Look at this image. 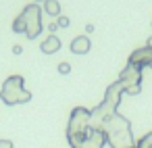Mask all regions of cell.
<instances>
[{"label": "cell", "instance_id": "obj_1", "mask_svg": "<svg viewBox=\"0 0 152 148\" xmlns=\"http://www.w3.org/2000/svg\"><path fill=\"white\" fill-rule=\"evenodd\" d=\"M0 100L9 106L15 104H27L31 100V92L25 88V79L21 75H11L4 79L2 88H0Z\"/></svg>", "mask_w": 152, "mask_h": 148}, {"label": "cell", "instance_id": "obj_2", "mask_svg": "<svg viewBox=\"0 0 152 148\" xmlns=\"http://www.w3.org/2000/svg\"><path fill=\"white\" fill-rule=\"evenodd\" d=\"M90 115H92V111H88L86 106H75V108L71 111V117H69L67 138L86 136L88 129H90Z\"/></svg>", "mask_w": 152, "mask_h": 148}, {"label": "cell", "instance_id": "obj_3", "mask_svg": "<svg viewBox=\"0 0 152 148\" xmlns=\"http://www.w3.org/2000/svg\"><path fill=\"white\" fill-rule=\"evenodd\" d=\"M21 17L25 19V25H27L25 36H27L29 40H36V38L42 34V29H44V25H42V9H40V4H36V2L27 4V7L21 11Z\"/></svg>", "mask_w": 152, "mask_h": 148}, {"label": "cell", "instance_id": "obj_4", "mask_svg": "<svg viewBox=\"0 0 152 148\" xmlns=\"http://www.w3.org/2000/svg\"><path fill=\"white\" fill-rule=\"evenodd\" d=\"M119 81H121L125 94H129V96H137V94L142 92V88H140V84H142V69L135 67V65H129V63H127L125 69H123L121 75H119Z\"/></svg>", "mask_w": 152, "mask_h": 148}, {"label": "cell", "instance_id": "obj_5", "mask_svg": "<svg viewBox=\"0 0 152 148\" xmlns=\"http://www.w3.org/2000/svg\"><path fill=\"white\" fill-rule=\"evenodd\" d=\"M106 140H108L110 148H137V140L131 133V125L115 129V131H108Z\"/></svg>", "mask_w": 152, "mask_h": 148}, {"label": "cell", "instance_id": "obj_6", "mask_svg": "<svg viewBox=\"0 0 152 148\" xmlns=\"http://www.w3.org/2000/svg\"><path fill=\"white\" fill-rule=\"evenodd\" d=\"M115 113H117V108H115L113 104H108L106 100H102L96 108H92V115H90V127H92V129L102 131V127H104L106 119H108L110 115H115Z\"/></svg>", "mask_w": 152, "mask_h": 148}, {"label": "cell", "instance_id": "obj_7", "mask_svg": "<svg viewBox=\"0 0 152 148\" xmlns=\"http://www.w3.org/2000/svg\"><path fill=\"white\" fill-rule=\"evenodd\" d=\"M129 65H135L140 69H152V48L148 46H142V48H135L131 54H129Z\"/></svg>", "mask_w": 152, "mask_h": 148}, {"label": "cell", "instance_id": "obj_8", "mask_svg": "<svg viewBox=\"0 0 152 148\" xmlns=\"http://www.w3.org/2000/svg\"><path fill=\"white\" fill-rule=\"evenodd\" d=\"M106 144H108L106 133L90 127V129H88V133H86V138H83V142H81L77 148H104Z\"/></svg>", "mask_w": 152, "mask_h": 148}, {"label": "cell", "instance_id": "obj_9", "mask_svg": "<svg viewBox=\"0 0 152 148\" xmlns=\"http://www.w3.org/2000/svg\"><path fill=\"white\" fill-rule=\"evenodd\" d=\"M125 94V90H123V86H121V81L117 79L115 84H110L108 88H106V92H104V100L108 102V104H113L115 108L121 104V96Z\"/></svg>", "mask_w": 152, "mask_h": 148}, {"label": "cell", "instance_id": "obj_10", "mask_svg": "<svg viewBox=\"0 0 152 148\" xmlns=\"http://www.w3.org/2000/svg\"><path fill=\"white\" fill-rule=\"evenodd\" d=\"M90 48H92V42H90L88 36H77L71 42V52L73 54H88Z\"/></svg>", "mask_w": 152, "mask_h": 148}, {"label": "cell", "instance_id": "obj_11", "mask_svg": "<svg viewBox=\"0 0 152 148\" xmlns=\"http://www.w3.org/2000/svg\"><path fill=\"white\" fill-rule=\"evenodd\" d=\"M40 50L44 52V54H54V52H58L61 50V38H56V36H48L42 44H40Z\"/></svg>", "mask_w": 152, "mask_h": 148}, {"label": "cell", "instance_id": "obj_12", "mask_svg": "<svg viewBox=\"0 0 152 148\" xmlns=\"http://www.w3.org/2000/svg\"><path fill=\"white\" fill-rule=\"evenodd\" d=\"M44 13L50 15V17H61V4L58 0H44Z\"/></svg>", "mask_w": 152, "mask_h": 148}, {"label": "cell", "instance_id": "obj_13", "mask_svg": "<svg viewBox=\"0 0 152 148\" xmlns=\"http://www.w3.org/2000/svg\"><path fill=\"white\" fill-rule=\"evenodd\" d=\"M25 29H27V25H25V19L19 15V17H15V21H13V32L15 34H25Z\"/></svg>", "mask_w": 152, "mask_h": 148}, {"label": "cell", "instance_id": "obj_14", "mask_svg": "<svg viewBox=\"0 0 152 148\" xmlns=\"http://www.w3.org/2000/svg\"><path fill=\"white\" fill-rule=\"evenodd\" d=\"M58 73H61V75H69V73H71V65H69L67 61L58 63Z\"/></svg>", "mask_w": 152, "mask_h": 148}, {"label": "cell", "instance_id": "obj_15", "mask_svg": "<svg viewBox=\"0 0 152 148\" xmlns=\"http://www.w3.org/2000/svg\"><path fill=\"white\" fill-rule=\"evenodd\" d=\"M69 17H65V15H61V17H56V25L58 27H69Z\"/></svg>", "mask_w": 152, "mask_h": 148}, {"label": "cell", "instance_id": "obj_16", "mask_svg": "<svg viewBox=\"0 0 152 148\" xmlns=\"http://www.w3.org/2000/svg\"><path fill=\"white\" fill-rule=\"evenodd\" d=\"M0 148H15V146H13V142H11V140L2 138V140H0Z\"/></svg>", "mask_w": 152, "mask_h": 148}, {"label": "cell", "instance_id": "obj_17", "mask_svg": "<svg viewBox=\"0 0 152 148\" xmlns=\"http://www.w3.org/2000/svg\"><path fill=\"white\" fill-rule=\"evenodd\" d=\"M56 29H58V25H56V21H52V23H48V32H50L52 36H54V32H56Z\"/></svg>", "mask_w": 152, "mask_h": 148}, {"label": "cell", "instance_id": "obj_18", "mask_svg": "<svg viewBox=\"0 0 152 148\" xmlns=\"http://www.w3.org/2000/svg\"><path fill=\"white\" fill-rule=\"evenodd\" d=\"M21 52H23V46L15 44V46H13V54H21Z\"/></svg>", "mask_w": 152, "mask_h": 148}, {"label": "cell", "instance_id": "obj_19", "mask_svg": "<svg viewBox=\"0 0 152 148\" xmlns=\"http://www.w3.org/2000/svg\"><path fill=\"white\" fill-rule=\"evenodd\" d=\"M92 32H94V25L88 23V25H86V34H92Z\"/></svg>", "mask_w": 152, "mask_h": 148}, {"label": "cell", "instance_id": "obj_20", "mask_svg": "<svg viewBox=\"0 0 152 148\" xmlns=\"http://www.w3.org/2000/svg\"><path fill=\"white\" fill-rule=\"evenodd\" d=\"M146 46H148V48H152V36L148 38V42H146Z\"/></svg>", "mask_w": 152, "mask_h": 148}, {"label": "cell", "instance_id": "obj_21", "mask_svg": "<svg viewBox=\"0 0 152 148\" xmlns=\"http://www.w3.org/2000/svg\"><path fill=\"white\" fill-rule=\"evenodd\" d=\"M34 2H36V4H38V2H44V0H34Z\"/></svg>", "mask_w": 152, "mask_h": 148}]
</instances>
